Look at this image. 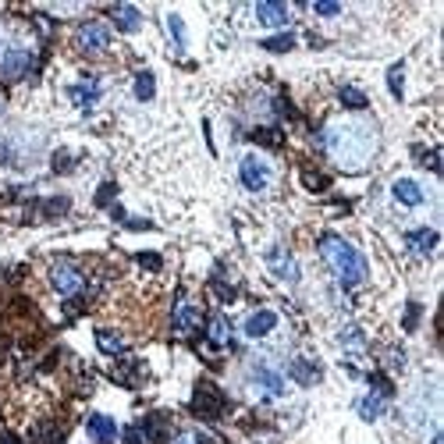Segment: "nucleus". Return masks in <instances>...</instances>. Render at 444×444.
I'll use <instances>...</instances> for the list:
<instances>
[{
	"instance_id": "1",
	"label": "nucleus",
	"mask_w": 444,
	"mask_h": 444,
	"mask_svg": "<svg viewBox=\"0 0 444 444\" xmlns=\"http://www.w3.org/2000/svg\"><path fill=\"white\" fill-rule=\"evenodd\" d=\"M323 146L342 171H363L373 156V149H377V128L370 121H359V118L335 121L323 132Z\"/></svg>"
},
{
	"instance_id": "2",
	"label": "nucleus",
	"mask_w": 444,
	"mask_h": 444,
	"mask_svg": "<svg viewBox=\"0 0 444 444\" xmlns=\"http://www.w3.org/2000/svg\"><path fill=\"white\" fill-rule=\"evenodd\" d=\"M320 256L327 260V267L338 274V281L345 288H359L366 281V263L359 256V249H352L345 238L338 235H323L320 238Z\"/></svg>"
},
{
	"instance_id": "3",
	"label": "nucleus",
	"mask_w": 444,
	"mask_h": 444,
	"mask_svg": "<svg viewBox=\"0 0 444 444\" xmlns=\"http://www.w3.org/2000/svg\"><path fill=\"white\" fill-rule=\"evenodd\" d=\"M409 419H412V426L423 430V433H437V430H440V391H437L433 380L423 384L419 391L412 395V402H409Z\"/></svg>"
},
{
	"instance_id": "4",
	"label": "nucleus",
	"mask_w": 444,
	"mask_h": 444,
	"mask_svg": "<svg viewBox=\"0 0 444 444\" xmlns=\"http://www.w3.org/2000/svg\"><path fill=\"white\" fill-rule=\"evenodd\" d=\"M50 281H53V288H58L61 295H79L82 288H86V277H82V270L75 267V263H68V260H61V263H53V270H50Z\"/></svg>"
},
{
	"instance_id": "5",
	"label": "nucleus",
	"mask_w": 444,
	"mask_h": 444,
	"mask_svg": "<svg viewBox=\"0 0 444 444\" xmlns=\"http://www.w3.org/2000/svg\"><path fill=\"white\" fill-rule=\"evenodd\" d=\"M238 178H242V185L249 189V192H260V189H267V182H270V163L263 160V156H242V163H238Z\"/></svg>"
},
{
	"instance_id": "6",
	"label": "nucleus",
	"mask_w": 444,
	"mask_h": 444,
	"mask_svg": "<svg viewBox=\"0 0 444 444\" xmlns=\"http://www.w3.org/2000/svg\"><path fill=\"white\" fill-rule=\"evenodd\" d=\"M192 412L196 416H220V412H224V395H220L217 391V387L213 384H196V395H192Z\"/></svg>"
},
{
	"instance_id": "7",
	"label": "nucleus",
	"mask_w": 444,
	"mask_h": 444,
	"mask_svg": "<svg viewBox=\"0 0 444 444\" xmlns=\"http://www.w3.org/2000/svg\"><path fill=\"white\" fill-rule=\"evenodd\" d=\"M79 46H82L86 53H103V50L110 46V29H107L103 22H86V25L79 29Z\"/></svg>"
},
{
	"instance_id": "8",
	"label": "nucleus",
	"mask_w": 444,
	"mask_h": 444,
	"mask_svg": "<svg viewBox=\"0 0 444 444\" xmlns=\"http://www.w3.org/2000/svg\"><path fill=\"white\" fill-rule=\"evenodd\" d=\"M196 330H199V309L192 302H185V295H178V306H175V335L192 338Z\"/></svg>"
},
{
	"instance_id": "9",
	"label": "nucleus",
	"mask_w": 444,
	"mask_h": 444,
	"mask_svg": "<svg viewBox=\"0 0 444 444\" xmlns=\"http://www.w3.org/2000/svg\"><path fill=\"white\" fill-rule=\"evenodd\" d=\"M267 267H270L277 277H285V281H299V267H295L292 253L281 249V245H274V249L267 253Z\"/></svg>"
},
{
	"instance_id": "10",
	"label": "nucleus",
	"mask_w": 444,
	"mask_h": 444,
	"mask_svg": "<svg viewBox=\"0 0 444 444\" xmlns=\"http://www.w3.org/2000/svg\"><path fill=\"white\" fill-rule=\"evenodd\" d=\"M253 384L260 387L267 398H281V395H285V380H281V373L270 370V366H256V370H253Z\"/></svg>"
},
{
	"instance_id": "11",
	"label": "nucleus",
	"mask_w": 444,
	"mask_h": 444,
	"mask_svg": "<svg viewBox=\"0 0 444 444\" xmlns=\"http://www.w3.org/2000/svg\"><path fill=\"white\" fill-rule=\"evenodd\" d=\"M256 18L267 25V29H281L288 22V8L277 4V0H260L256 4Z\"/></svg>"
},
{
	"instance_id": "12",
	"label": "nucleus",
	"mask_w": 444,
	"mask_h": 444,
	"mask_svg": "<svg viewBox=\"0 0 444 444\" xmlns=\"http://www.w3.org/2000/svg\"><path fill=\"white\" fill-rule=\"evenodd\" d=\"M156 437H160V416L125 430V444H156Z\"/></svg>"
},
{
	"instance_id": "13",
	"label": "nucleus",
	"mask_w": 444,
	"mask_h": 444,
	"mask_svg": "<svg viewBox=\"0 0 444 444\" xmlns=\"http://www.w3.org/2000/svg\"><path fill=\"white\" fill-rule=\"evenodd\" d=\"M89 437H93L96 444H114L118 423L110 419V416H103V412H96V416H89Z\"/></svg>"
},
{
	"instance_id": "14",
	"label": "nucleus",
	"mask_w": 444,
	"mask_h": 444,
	"mask_svg": "<svg viewBox=\"0 0 444 444\" xmlns=\"http://www.w3.org/2000/svg\"><path fill=\"white\" fill-rule=\"evenodd\" d=\"M274 327H277V313L274 309H260V313H253L245 320V335L249 338H263V335H270Z\"/></svg>"
},
{
	"instance_id": "15",
	"label": "nucleus",
	"mask_w": 444,
	"mask_h": 444,
	"mask_svg": "<svg viewBox=\"0 0 444 444\" xmlns=\"http://www.w3.org/2000/svg\"><path fill=\"white\" fill-rule=\"evenodd\" d=\"M206 338H210V345L213 349H228V342H231V327H228V316H210V327H206Z\"/></svg>"
},
{
	"instance_id": "16",
	"label": "nucleus",
	"mask_w": 444,
	"mask_h": 444,
	"mask_svg": "<svg viewBox=\"0 0 444 444\" xmlns=\"http://www.w3.org/2000/svg\"><path fill=\"white\" fill-rule=\"evenodd\" d=\"M391 192H395V199H398L402 206H419V203H423V189H419L412 178H398Z\"/></svg>"
},
{
	"instance_id": "17",
	"label": "nucleus",
	"mask_w": 444,
	"mask_h": 444,
	"mask_svg": "<svg viewBox=\"0 0 444 444\" xmlns=\"http://www.w3.org/2000/svg\"><path fill=\"white\" fill-rule=\"evenodd\" d=\"M384 405H387V395H384V391H373V395H363V398L356 402V412H359L363 419H377V416L384 412Z\"/></svg>"
},
{
	"instance_id": "18",
	"label": "nucleus",
	"mask_w": 444,
	"mask_h": 444,
	"mask_svg": "<svg viewBox=\"0 0 444 444\" xmlns=\"http://www.w3.org/2000/svg\"><path fill=\"white\" fill-rule=\"evenodd\" d=\"M68 93H72V100H75L82 110H89V107L100 100V86H96V82H79V86H72Z\"/></svg>"
},
{
	"instance_id": "19",
	"label": "nucleus",
	"mask_w": 444,
	"mask_h": 444,
	"mask_svg": "<svg viewBox=\"0 0 444 444\" xmlns=\"http://www.w3.org/2000/svg\"><path fill=\"white\" fill-rule=\"evenodd\" d=\"M110 18L118 22V29H125V32H135L139 29V11L135 8H128V4H118V8H110Z\"/></svg>"
},
{
	"instance_id": "20",
	"label": "nucleus",
	"mask_w": 444,
	"mask_h": 444,
	"mask_svg": "<svg viewBox=\"0 0 444 444\" xmlns=\"http://www.w3.org/2000/svg\"><path fill=\"white\" fill-rule=\"evenodd\" d=\"M437 245V231L433 228H416V231H409V249L412 253H430Z\"/></svg>"
},
{
	"instance_id": "21",
	"label": "nucleus",
	"mask_w": 444,
	"mask_h": 444,
	"mask_svg": "<svg viewBox=\"0 0 444 444\" xmlns=\"http://www.w3.org/2000/svg\"><path fill=\"white\" fill-rule=\"evenodd\" d=\"M96 345H100V352H107V356H121V352H125V338L114 335V330H96Z\"/></svg>"
},
{
	"instance_id": "22",
	"label": "nucleus",
	"mask_w": 444,
	"mask_h": 444,
	"mask_svg": "<svg viewBox=\"0 0 444 444\" xmlns=\"http://www.w3.org/2000/svg\"><path fill=\"white\" fill-rule=\"evenodd\" d=\"M292 377H295L299 384H306V387H309V384H316V380H320V370H316L313 363H306V359H295V363H292Z\"/></svg>"
},
{
	"instance_id": "23",
	"label": "nucleus",
	"mask_w": 444,
	"mask_h": 444,
	"mask_svg": "<svg viewBox=\"0 0 444 444\" xmlns=\"http://www.w3.org/2000/svg\"><path fill=\"white\" fill-rule=\"evenodd\" d=\"M342 103H345V107H352V110H363V107H366V93H363V89L345 86V89H342Z\"/></svg>"
},
{
	"instance_id": "24",
	"label": "nucleus",
	"mask_w": 444,
	"mask_h": 444,
	"mask_svg": "<svg viewBox=\"0 0 444 444\" xmlns=\"http://www.w3.org/2000/svg\"><path fill=\"white\" fill-rule=\"evenodd\" d=\"M263 46H267V50H274V53H285V50H292V46H295V36H292V32L274 36V39H263Z\"/></svg>"
},
{
	"instance_id": "25",
	"label": "nucleus",
	"mask_w": 444,
	"mask_h": 444,
	"mask_svg": "<svg viewBox=\"0 0 444 444\" xmlns=\"http://www.w3.org/2000/svg\"><path fill=\"white\" fill-rule=\"evenodd\" d=\"M135 96L139 100H153V75L149 72H139L135 75Z\"/></svg>"
},
{
	"instance_id": "26",
	"label": "nucleus",
	"mask_w": 444,
	"mask_h": 444,
	"mask_svg": "<svg viewBox=\"0 0 444 444\" xmlns=\"http://www.w3.org/2000/svg\"><path fill=\"white\" fill-rule=\"evenodd\" d=\"M36 444H61V426H43V430H36Z\"/></svg>"
},
{
	"instance_id": "27",
	"label": "nucleus",
	"mask_w": 444,
	"mask_h": 444,
	"mask_svg": "<svg viewBox=\"0 0 444 444\" xmlns=\"http://www.w3.org/2000/svg\"><path fill=\"white\" fill-rule=\"evenodd\" d=\"M168 25H171V32H175V39H178V43L185 46V25H182V18H178V15H171V18H168Z\"/></svg>"
},
{
	"instance_id": "28",
	"label": "nucleus",
	"mask_w": 444,
	"mask_h": 444,
	"mask_svg": "<svg viewBox=\"0 0 444 444\" xmlns=\"http://www.w3.org/2000/svg\"><path fill=\"white\" fill-rule=\"evenodd\" d=\"M342 8L335 4V0H320V4H316V15H323V18H330V15H338Z\"/></svg>"
},
{
	"instance_id": "29",
	"label": "nucleus",
	"mask_w": 444,
	"mask_h": 444,
	"mask_svg": "<svg viewBox=\"0 0 444 444\" xmlns=\"http://www.w3.org/2000/svg\"><path fill=\"white\" fill-rule=\"evenodd\" d=\"M391 93L402 100V65H395V68H391Z\"/></svg>"
},
{
	"instance_id": "30",
	"label": "nucleus",
	"mask_w": 444,
	"mask_h": 444,
	"mask_svg": "<svg viewBox=\"0 0 444 444\" xmlns=\"http://www.w3.org/2000/svg\"><path fill=\"white\" fill-rule=\"evenodd\" d=\"M302 182H306L309 189H323V185H327V182H323L320 175H313V171H302Z\"/></svg>"
},
{
	"instance_id": "31",
	"label": "nucleus",
	"mask_w": 444,
	"mask_h": 444,
	"mask_svg": "<svg viewBox=\"0 0 444 444\" xmlns=\"http://www.w3.org/2000/svg\"><path fill=\"white\" fill-rule=\"evenodd\" d=\"M139 263H142V267H149V270H156V267H160V256H153V253H142V256H139Z\"/></svg>"
},
{
	"instance_id": "32",
	"label": "nucleus",
	"mask_w": 444,
	"mask_h": 444,
	"mask_svg": "<svg viewBox=\"0 0 444 444\" xmlns=\"http://www.w3.org/2000/svg\"><path fill=\"white\" fill-rule=\"evenodd\" d=\"M416 320H419V306H409V316H405V330H412V327H416Z\"/></svg>"
},
{
	"instance_id": "33",
	"label": "nucleus",
	"mask_w": 444,
	"mask_h": 444,
	"mask_svg": "<svg viewBox=\"0 0 444 444\" xmlns=\"http://www.w3.org/2000/svg\"><path fill=\"white\" fill-rule=\"evenodd\" d=\"M196 444H224V440L213 437V433H199V437H196Z\"/></svg>"
},
{
	"instance_id": "34",
	"label": "nucleus",
	"mask_w": 444,
	"mask_h": 444,
	"mask_svg": "<svg viewBox=\"0 0 444 444\" xmlns=\"http://www.w3.org/2000/svg\"><path fill=\"white\" fill-rule=\"evenodd\" d=\"M0 444H22L15 433H0Z\"/></svg>"
},
{
	"instance_id": "35",
	"label": "nucleus",
	"mask_w": 444,
	"mask_h": 444,
	"mask_svg": "<svg viewBox=\"0 0 444 444\" xmlns=\"http://www.w3.org/2000/svg\"><path fill=\"white\" fill-rule=\"evenodd\" d=\"M175 444H192V440H189V437L182 433V437H175Z\"/></svg>"
},
{
	"instance_id": "36",
	"label": "nucleus",
	"mask_w": 444,
	"mask_h": 444,
	"mask_svg": "<svg viewBox=\"0 0 444 444\" xmlns=\"http://www.w3.org/2000/svg\"><path fill=\"white\" fill-rule=\"evenodd\" d=\"M430 444H444V440H440V430H437V433H433V440H430Z\"/></svg>"
}]
</instances>
